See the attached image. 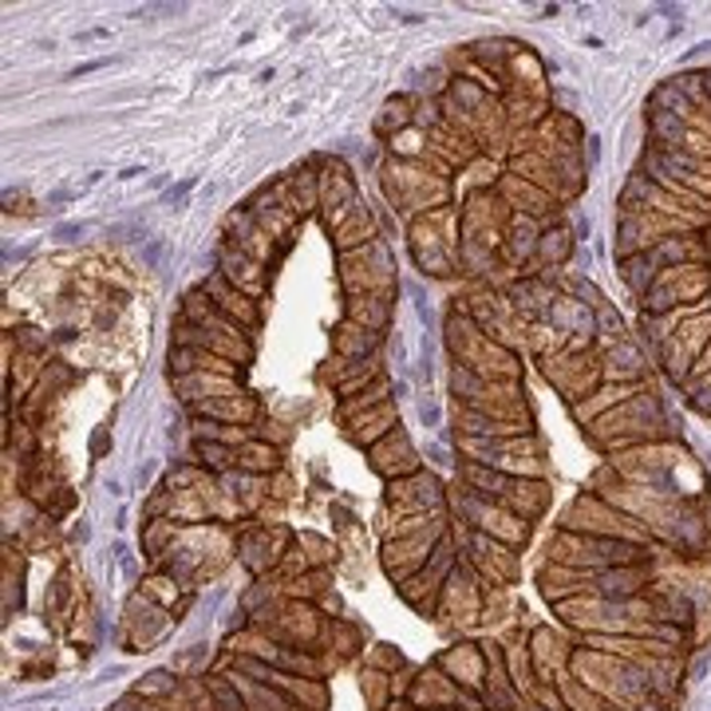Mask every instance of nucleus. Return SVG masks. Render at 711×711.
Returning a JSON list of instances; mask_svg holds the SVG:
<instances>
[{"label": "nucleus", "instance_id": "f257e3e1", "mask_svg": "<svg viewBox=\"0 0 711 711\" xmlns=\"http://www.w3.org/2000/svg\"><path fill=\"white\" fill-rule=\"evenodd\" d=\"M439 541H443L439 526H431V530H419V534H404V538L387 541V546H384L387 573H392L399 586H404L407 577H415L419 569L427 566V561H431V553H435V546H439Z\"/></svg>", "mask_w": 711, "mask_h": 711}, {"label": "nucleus", "instance_id": "f03ea898", "mask_svg": "<svg viewBox=\"0 0 711 711\" xmlns=\"http://www.w3.org/2000/svg\"><path fill=\"white\" fill-rule=\"evenodd\" d=\"M372 467H376L379 475L392 478V483H396V478L415 475V470H419V459H415L412 439H407L404 431H392L379 443H372Z\"/></svg>", "mask_w": 711, "mask_h": 711}, {"label": "nucleus", "instance_id": "7ed1b4c3", "mask_svg": "<svg viewBox=\"0 0 711 711\" xmlns=\"http://www.w3.org/2000/svg\"><path fill=\"white\" fill-rule=\"evenodd\" d=\"M387 495H392L396 506H404V510H427V506L439 510V502H443L439 478L427 475V470H415V475H407V478H396Z\"/></svg>", "mask_w": 711, "mask_h": 711}, {"label": "nucleus", "instance_id": "20e7f679", "mask_svg": "<svg viewBox=\"0 0 711 711\" xmlns=\"http://www.w3.org/2000/svg\"><path fill=\"white\" fill-rule=\"evenodd\" d=\"M392 427H399V415L392 404H379L372 407L368 415H356V419H348V435L356 443H376L384 439V435H392Z\"/></svg>", "mask_w": 711, "mask_h": 711}, {"label": "nucleus", "instance_id": "39448f33", "mask_svg": "<svg viewBox=\"0 0 711 711\" xmlns=\"http://www.w3.org/2000/svg\"><path fill=\"white\" fill-rule=\"evenodd\" d=\"M439 668L455 676V684L483 688V657L475 652V644H459V649H450L447 657L439 660Z\"/></svg>", "mask_w": 711, "mask_h": 711}, {"label": "nucleus", "instance_id": "423d86ee", "mask_svg": "<svg viewBox=\"0 0 711 711\" xmlns=\"http://www.w3.org/2000/svg\"><path fill=\"white\" fill-rule=\"evenodd\" d=\"M277 463H281L277 447H265V443H245L237 450V467L250 470V475H270V470H277Z\"/></svg>", "mask_w": 711, "mask_h": 711}, {"label": "nucleus", "instance_id": "0eeeda50", "mask_svg": "<svg viewBox=\"0 0 711 711\" xmlns=\"http://www.w3.org/2000/svg\"><path fill=\"white\" fill-rule=\"evenodd\" d=\"M387 301L384 297H360V301H352V308H348V316H352V325H360V328H384L387 325Z\"/></svg>", "mask_w": 711, "mask_h": 711}, {"label": "nucleus", "instance_id": "6e6552de", "mask_svg": "<svg viewBox=\"0 0 711 711\" xmlns=\"http://www.w3.org/2000/svg\"><path fill=\"white\" fill-rule=\"evenodd\" d=\"M379 344V333H372V328H360V325H344L341 333H336V348L344 352V356H364V352H372Z\"/></svg>", "mask_w": 711, "mask_h": 711}, {"label": "nucleus", "instance_id": "1a4fd4ad", "mask_svg": "<svg viewBox=\"0 0 711 711\" xmlns=\"http://www.w3.org/2000/svg\"><path fill=\"white\" fill-rule=\"evenodd\" d=\"M199 412L210 415V419H250L253 404L242 396H222V399H202Z\"/></svg>", "mask_w": 711, "mask_h": 711}, {"label": "nucleus", "instance_id": "9d476101", "mask_svg": "<svg viewBox=\"0 0 711 711\" xmlns=\"http://www.w3.org/2000/svg\"><path fill=\"white\" fill-rule=\"evenodd\" d=\"M379 404H387V384H384V379H372V387H364V396L344 399L341 415H344V419H356L360 412H372V407H379Z\"/></svg>", "mask_w": 711, "mask_h": 711}, {"label": "nucleus", "instance_id": "9b49d317", "mask_svg": "<svg viewBox=\"0 0 711 711\" xmlns=\"http://www.w3.org/2000/svg\"><path fill=\"white\" fill-rule=\"evenodd\" d=\"M214 288H217V308H222V313L237 316L242 325H253V321H257V313H253L250 297H245L242 288H222V285H214Z\"/></svg>", "mask_w": 711, "mask_h": 711}, {"label": "nucleus", "instance_id": "f8f14e48", "mask_svg": "<svg viewBox=\"0 0 711 711\" xmlns=\"http://www.w3.org/2000/svg\"><path fill=\"white\" fill-rule=\"evenodd\" d=\"M199 459L206 463L210 470H230L237 467V447H230V443H210V439H199Z\"/></svg>", "mask_w": 711, "mask_h": 711}, {"label": "nucleus", "instance_id": "ddd939ff", "mask_svg": "<svg viewBox=\"0 0 711 711\" xmlns=\"http://www.w3.org/2000/svg\"><path fill=\"white\" fill-rule=\"evenodd\" d=\"M222 265H225V281H234V285H237V281H242V285H250V281H257V270H253V265L245 262L242 253H237V257H234V253H225Z\"/></svg>", "mask_w": 711, "mask_h": 711}]
</instances>
